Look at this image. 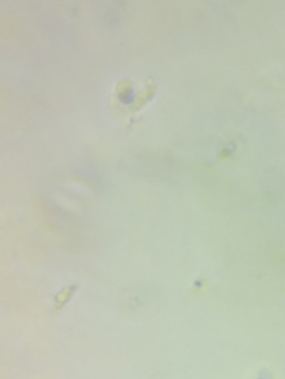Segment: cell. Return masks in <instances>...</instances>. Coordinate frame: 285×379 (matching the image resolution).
<instances>
[{"instance_id": "1", "label": "cell", "mask_w": 285, "mask_h": 379, "mask_svg": "<svg viewBox=\"0 0 285 379\" xmlns=\"http://www.w3.org/2000/svg\"><path fill=\"white\" fill-rule=\"evenodd\" d=\"M154 92H156V86H154V83H152V79H147V86H146V89H144V92H140V95L137 96V99H135V103H133L131 106H130V111L131 112H137L141 106H144L149 99L154 96Z\"/></svg>"}, {"instance_id": "2", "label": "cell", "mask_w": 285, "mask_h": 379, "mask_svg": "<svg viewBox=\"0 0 285 379\" xmlns=\"http://www.w3.org/2000/svg\"><path fill=\"white\" fill-rule=\"evenodd\" d=\"M76 289H78V286H76V285H71V286H68V288H65V289H62V292L55 294V295H54L55 310H61L62 307H65V305L70 302V298H71V295L74 294Z\"/></svg>"}]
</instances>
